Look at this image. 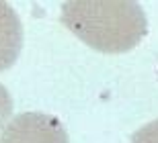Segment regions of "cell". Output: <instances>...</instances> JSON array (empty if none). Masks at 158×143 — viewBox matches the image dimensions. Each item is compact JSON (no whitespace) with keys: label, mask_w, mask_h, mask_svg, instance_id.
<instances>
[{"label":"cell","mask_w":158,"mask_h":143,"mask_svg":"<svg viewBox=\"0 0 158 143\" xmlns=\"http://www.w3.org/2000/svg\"><path fill=\"white\" fill-rule=\"evenodd\" d=\"M60 18L101 53H125L148 35L146 12L131 0H68L62 2Z\"/></svg>","instance_id":"6da1fadb"},{"label":"cell","mask_w":158,"mask_h":143,"mask_svg":"<svg viewBox=\"0 0 158 143\" xmlns=\"http://www.w3.org/2000/svg\"><path fill=\"white\" fill-rule=\"evenodd\" d=\"M23 49V25L10 4L0 2V72L15 66Z\"/></svg>","instance_id":"3957f363"},{"label":"cell","mask_w":158,"mask_h":143,"mask_svg":"<svg viewBox=\"0 0 158 143\" xmlns=\"http://www.w3.org/2000/svg\"><path fill=\"white\" fill-rule=\"evenodd\" d=\"M10 114H12V98L8 94V90L0 84V133L4 131V127L8 125Z\"/></svg>","instance_id":"5b68a950"},{"label":"cell","mask_w":158,"mask_h":143,"mask_svg":"<svg viewBox=\"0 0 158 143\" xmlns=\"http://www.w3.org/2000/svg\"><path fill=\"white\" fill-rule=\"evenodd\" d=\"M131 143H158V119L140 127L131 135Z\"/></svg>","instance_id":"277c9868"},{"label":"cell","mask_w":158,"mask_h":143,"mask_svg":"<svg viewBox=\"0 0 158 143\" xmlns=\"http://www.w3.org/2000/svg\"><path fill=\"white\" fill-rule=\"evenodd\" d=\"M0 143H70L66 127L45 113H21L0 135Z\"/></svg>","instance_id":"7a4b0ae2"}]
</instances>
